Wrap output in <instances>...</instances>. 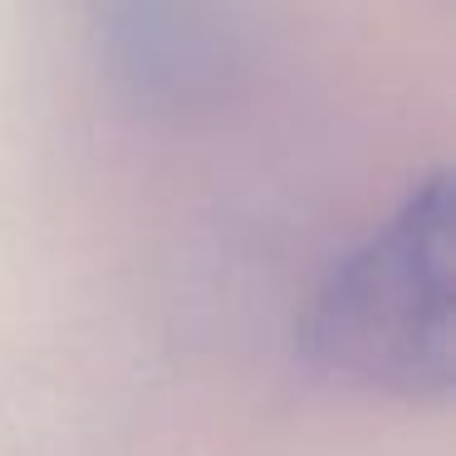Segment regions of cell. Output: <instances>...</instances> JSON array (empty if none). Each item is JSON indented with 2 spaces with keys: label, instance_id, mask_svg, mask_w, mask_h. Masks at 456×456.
I'll use <instances>...</instances> for the list:
<instances>
[{
  "label": "cell",
  "instance_id": "obj_1",
  "mask_svg": "<svg viewBox=\"0 0 456 456\" xmlns=\"http://www.w3.org/2000/svg\"><path fill=\"white\" fill-rule=\"evenodd\" d=\"M309 368L358 393L442 403L452 393V177L432 167L314 289L299 319Z\"/></svg>",
  "mask_w": 456,
  "mask_h": 456
},
{
  "label": "cell",
  "instance_id": "obj_2",
  "mask_svg": "<svg viewBox=\"0 0 456 456\" xmlns=\"http://www.w3.org/2000/svg\"><path fill=\"white\" fill-rule=\"evenodd\" d=\"M113 84L142 109H191L226 84L236 60L231 0H89Z\"/></svg>",
  "mask_w": 456,
  "mask_h": 456
}]
</instances>
